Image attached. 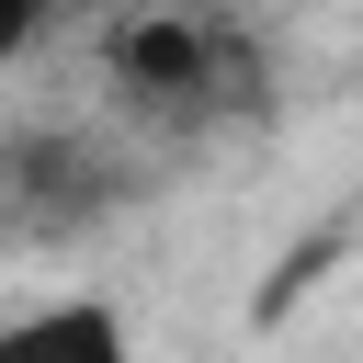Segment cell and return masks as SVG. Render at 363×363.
Segmentation results:
<instances>
[{
  "label": "cell",
  "instance_id": "6da1fadb",
  "mask_svg": "<svg viewBox=\"0 0 363 363\" xmlns=\"http://www.w3.org/2000/svg\"><path fill=\"white\" fill-rule=\"evenodd\" d=\"M91 57L113 79V113L147 136H182V147L272 113V45L238 11H125L91 34Z\"/></svg>",
  "mask_w": 363,
  "mask_h": 363
},
{
  "label": "cell",
  "instance_id": "7a4b0ae2",
  "mask_svg": "<svg viewBox=\"0 0 363 363\" xmlns=\"http://www.w3.org/2000/svg\"><path fill=\"white\" fill-rule=\"evenodd\" d=\"M136 204V159L91 125H23L0 136V250H68Z\"/></svg>",
  "mask_w": 363,
  "mask_h": 363
},
{
  "label": "cell",
  "instance_id": "3957f363",
  "mask_svg": "<svg viewBox=\"0 0 363 363\" xmlns=\"http://www.w3.org/2000/svg\"><path fill=\"white\" fill-rule=\"evenodd\" d=\"M0 363H136V329L113 295H57V306L0 318Z\"/></svg>",
  "mask_w": 363,
  "mask_h": 363
},
{
  "label": "cell",
  "instance_id": "277c9868",
  "mask_svg": "<svg viewBox=\"0 0 363 363\" xmlns=\"http://www.w3.org/2000/svg\"><path fill=\"white\" fill-rule=\"evenodd\" d=\"M34 34H45V11H34V0H0V57H23Z\"/></svg>",
  "mask_w": 363,
  "mask_h": 363
}]
</instances>
